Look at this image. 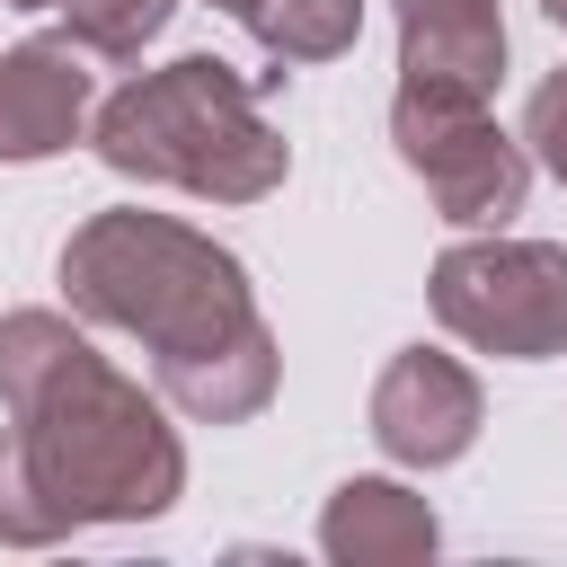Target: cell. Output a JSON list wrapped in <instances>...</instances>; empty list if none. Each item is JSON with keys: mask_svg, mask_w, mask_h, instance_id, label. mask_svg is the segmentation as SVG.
Masks as SVG:
<instances>
[{"mask_svg": "<svg viewBox=\"0 0 567 567\" xmlns=\"http://www.w3.org/2000/svg\"><path fill=\"white\" fill-rule=\"evenodd\" d=\"M0 408L9 434L53 496V514L80 523H151L186 496V443L168 408L124 381L62 310H9L0 319Z\"/></svg>", "mask_w": 567, "mask_h": 567, "instance_id": "6da1fadb", "label": "cell"}, {"mask_svg": "<svg viewBox=\"0 0 567 567\" xmlns=\"http://www.w3.org/2000/svg\"><path fill=\"white\" fill-rule=\"evenodd\" d=\"M89 151L115 177L177 186L204 204H266L292 168V142L266 124L257 80H239L221 53H177L159 71H133L89 115Z\"/></svg>", "mask_w": 567, "mask_h": 567, "instance_id": "7a4b0ae2", "label": "cell"}, {"mask_svg": "<svg viewBox=\"0 0 567 567\" xmlns=\"http://www.w3.org/2000/svg\"><path fill=\"white\" fill-rule=\"evenodd\" d=\"M62 301L80 319H97V328L142 337L159 363L257 328L248 266L221 239H204V230H186L168 213H142V204L89 213L62 239Z\"/></svg>", "mask_w": 567, "mask_h": 567, "instance_id": "3957f363", "label": "cell"}, {"mask_svg": "<svg viewBox=\"0 0 567 567\" xmlns=\"http://www.w3.org/2000/svg\"><path fill=\"white\" fill-rule=\"evenodd\" d=\"M425 301L478 354H505V363L567 354V248L558 239H496V230L461 239L434 257Z\"/></svg>", "mask_w": 567, "mask_h": 567, "instance_id": "277c9868", "label": "cell"}, {"mask_svg": "<svg viewBox=\"0 0 567 567\" xmlns=\"http://www.w3.org/2000/svg\"><path fill=\"white\" fill-rule=\"evenodd\" d=\"M390 142H399V159L425 177V195H434L443 221H461V230H505V221L523 213L532 151L487 115V97L434 89V80H399V97H390Z\"/></svg>", "mask_w": 567, "mask_h": 567, "instance_id": "5b68a950", "label": "cell"}, {"mask_svg": "<svg viewBox=\"0 0 567 567\" xmlns=\"http://www.w3.org/2000/svg\"><path fill=\"white\" fill-rule=\"evenodd\" d=\"M487 425V399L470 381V363L434 354V346H399L372 381V443L399 470H452Z\"/></svg>", "mask_w": 567, "mask_h": 567, "instance_id": "8992f818", "label": "cell"}, {"mask_svg": "<svg viewBox=\"0 0 567 567\" xmlns=\"http://www.w3.org/2000/svg\"><path fill=\"white\" fill-rule=\"evenodd\" d=\"M89 53L71 35H27L0 53V168H27V159H53L89 133Z\"/></svg>", "mask_w": 567, "mask_h": 567, "instance_id": "52a82bcc", "label": "cell"}, {"mask_svg": "<svg viewBox=\"0 0 567 567\" xmlns=\"http://www.w3.org/2000/svg\"><path fill=\"white\" fill-rule=\"evenodd\" d=\"M399 9V80L496 97L505 80V9L496 0H390Z\"/></svg>", "mask_w": 567, "mask_h": 567, "instance_id": "ba28073f", "label": "cell"}, {"mask_svg": "<svg viewBox=\"0 0 567 567\" xmlns=\"http://www.w3.org/2000/svg\"><path fill=\"white\" fill-rule=\"evenodd\" d=\"M319 549L337 567H425L443 549V523L399 478H346L328 496V514H319Z\"/></svg>", "mask_w": 567, "mask_h": 567, "instance_id": "9c48e42d", "label": "cell"}, {"mask_svg": "<svg viewBox=\"0 0 567 567\" xmlns=\"http://www.w3.org/2000/svg\"><path fill=\"white\" fill-rule=\"evenodd\" d=\"M284 381V354H275V328H239L221 346H195V354H168L159 363V399L195 425H248Z\"/></svg>", "mask_w": 567, "mask_h": 567, "instance_id": "30bf717a", "label": "cell"}, {"mask_svg": "<svg viewBox=\"0 0 567 567\" xmlns=\"http://www.w3.org/2000/svg\"><path fill=\"white\" fill-rule=\"evenodd\" d=\"M239 27L266 44V62H337L363 35V0H257Z\"/></svg>", "mask_w": 567, "mask_h": 567, "instance_id": "8fae6325", "label": "cell"}, {"mask_svg": "<svg viewBox=\"0 0 567 567\" xmlns=\"http://www.w3.org/2000/svg\"><path fill=\"white\" fill-rule=\"evenodd\" d=\"M9 9H53L62 35H71L80 53H97V62H133V53L177 18V0H9Z\"/></svg>", "mask_w": 567, "mask_h": 567, "instance_id": "7c38bea8", "label": "cell"}, {"mask_svg": "<svg viewBox=\"0 0 567 567\" xmlns=\"http://www.w3.org/2000/svg\"><path fill=\"white\" fill-rule=\"evenodd\" d=\"M0 540H9V549H53V540H71V523L53 514V496H44L35 470H27L18 434H0Z\"/></svg>", "mask_w": 567, "mask_h": 567, "instance_id": "4fadbf2b", "label": "cell"}, {"mask_svg": "<svg viewBox=\"0 0 567 567\" xmlns=\"http://www.w3.org/2000/svg\"><path fill=\"white\" fill-rule=\"evenodd\" d=\"M523 151H532V159L567 186V62L532 89V106H523Z\"/></svg>", "mask_w": 567, "mask_h": 567, "instance_id": "5bb4252c", "label": "cell"}, {"mask_svg": "<svg viewBox=\"0 0 567 567\" xmlns=\"http://www.w3.org/2000/svg\"><path fill=\"white\" fill-rule=\"evenodd\" d=\"M213 9H230V18H248V9H257V0H213Z\"/></svg>", "mask_w": 567, "mask_h": 567, "instance_id": "9a60e30c", "label": "cell"}, {"mask_svg": "<svg viewBox=\"0 0 567 567\" xmlns=\"http://www.w3.org/2000/svg\"><path fill=\"white\" fill-rule=\"evenodd\" d=\"M540 9H549V18H558V27H567V0H540Z\"/></svg>", "mask_w": 567, "mask_h": 567, "instance_id": "2e32d148", "label": "cell"}]
</instances>
